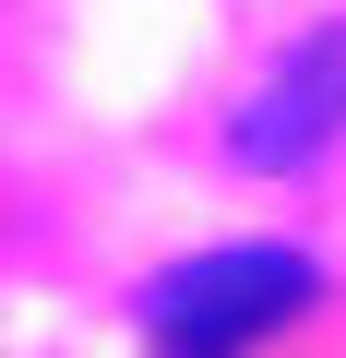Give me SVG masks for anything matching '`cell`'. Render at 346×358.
Here are the masks:
<instances>
[{
  "label": "cell",
  "mask_w": 346,
  "mask_h": 358,
  "mask_svg": "<svg viewBox=\"0 0 346 358\" xmlns=\"http://www.w3.org/2000/svg\"><path fill=\"white\" fill-rule=\"evenodd\" d=\"M310 299H322L310 251H287V239H239V251H192V263H167L131 310H143V334H155L167 358H239V346L287 334Z\"/></svg>",
  "instance_id": "obj_1"
},
{
  "label": "cell",
  "mask_w": 346,
  "mask_h": 358,
  "mask_svg": "<svg viewBox=\"0 0 346 358\" xmlns=\"http://www.w3.org/2000/svg\"><path fill=\"white\" fill-rule=\"evenodd\" d=\"M334 131H346V24H310V36H298V48L239 96L227 155H239V167H263V179H287V167H310Z\"/></svg>",
  "instance_id": "obj_2"
}]
</instances>
